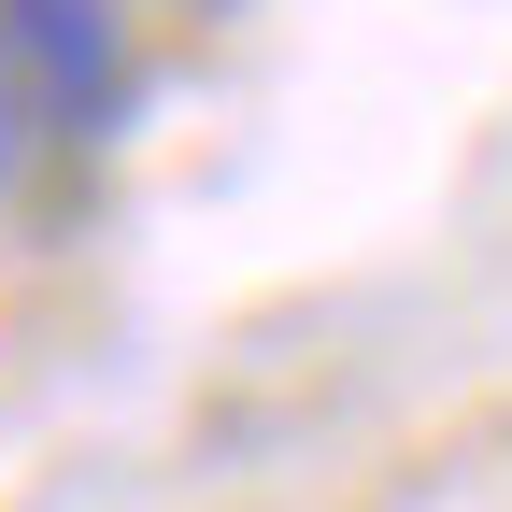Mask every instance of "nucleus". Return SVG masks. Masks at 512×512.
Here are the masks:
<instances>
[{"label":"nucleus","instance_id":"1","mask_svg":"<svg viewBox=\"0 0 512 512\" xmlns=\"http://www.w3.org/2000/svg\"><path fill=\"white\" fill-rule=\"evenodd\" d=\"M0 43H15L43 128H100V114L128 100V29H114V0H0Z\"/></svg>","mask_w":512,"mask_h":512},{"label":"nucleus","instance_id":"2","mask_svg":"<svg viewBox=\"0 0 512 512\" xmlns=\"http://www.w3.org/2000/svg\"><path fill=\"white\" fill-rule=\"evenodd\" d=\"M43 100H29V72H15V43H0V228H15V200H29V171H43Z\"/></svg>","mask_w":512,"mask_h":512}]
</instances>
